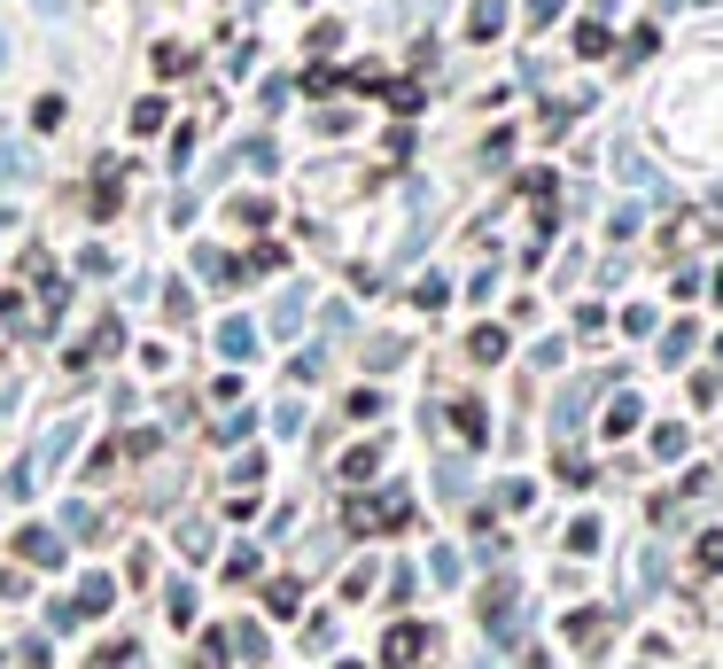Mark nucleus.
Returning <instances> with one entry per match:
<instances>
[{"mask_svg":"<svg viewBox=\"0 0 723 669\" xmlns=\"http://www.w3.org/2000/svg\"><path fill=\"white\" fill-rule=\"evenodd\" d=\"M39 163H32V148H16V140H0V188H16V180H32Z\"/></svg>","mask_w":723,"mask_h":669,"instance_id":"obj_11","label":"nucleus"},{"mask_svg":"<svg viewBox=\"0 0 723 669\" xmlns=\"http://www.w3.org/2000/svg\"><path fill=\"white\" fill-rule=\"evenodd\" d=\"M195 273H203V281H211V288H234V281H241V265H234V258H226V249H211V241H203V249H195Z\"/></svg>","mask_w":723,"mask_h":669,"instance_id":"obj_6","label":"nucleus"},{"mask_svg":"<svg viewBox=\"0 0 723 669\" xmlns=\"http://www.w3.org/2000/svg\"><path fill=\"white\" fill-rule=\"evenodd\" d=\"M304 304H312L304 288H281V296H273V343H281V334H296V327H304Z\"/></svg>","mask_w":723,"mask_h":669,"instance_id":"obj_8","label":"nucleus"},{"mask_svg":"<svg viewBox=\"0 0 723 669\" xmlns=\"http://www.w3.org/2000/svg\"><path fill=\"white\" fill-rule=\"evenodd\" d=\"M350 530H405L413 522V498L405 490H374V498H350Z\"/></svg>","mask_w":723,"mask_h":669,"instance_id":"obj_1","label":"nucleus"},{"mask_svg":"<svg viewBox=\"0 0 723 669\" xmlns=\"http://www.w3.org/2000/svg\"><path fill=\"white\" fill-rule=\"evenodd\" d=\"M16 553H24L32 568H63V537H55V530H16Z\"/></svg>","mask_w":723,"mask_h":669,"instance_id":"obj_3","label":"nucleus"},{"mask_svg":"<svg viewBox=\"0 0 723 669\" xmlns=\"http://www.w3.org/2000/svg\"><path fill=\"white\" fill-rule=\"evenodd\" d=\"M529 498H536L529 483H498V507H506V514H521V507H529Z\"/></svg>","mask_w":723,"mask_h":669,"instance_id":"obj_28","label":"nucleus"},{"mask_svg":"<svg viewBox=\"0 0 723 669\" xmlns=\"http://www.w3.org/2000/svg\"><path fill=\"white\" fill-rule=\"evenodd\" d=\"M568 553H599V522H591V514L568 530Z\"/></svg>","mask_w":723,"mask_h":669,"instance_id":"obj_26","label":"nucleus"},{"mask_svg":"<svg viewBox=\"0 0 723 669\" xmlns=\"http://www.w3.org/2000/svg\"><path fill=\"white\" fill-rule=\"evenodd\" d=\"M692 343H700V327H685V319H677V327L662 334V366H685V359H692Z\"/></svg>","mask_w":723,"mask_h":669,"instance_id":"obj_13","label":"nucleus"},{"mask_svg":"<svg viewBox=\"0 0 723 669\" xmlns=\"http://www.w3.org/2000/svg\"><path fill=\"white\" fill-rule=\"evenodd\" d=\"M561 9L568 0H529V24H561Z\"/></svg>","mask_w":723,"mask_h":669,"instance_id":"obj_30","label":"nucleus"},{"mask_svg":"<svg viewBox=\"0 0 723 669\" xmlns=\"http://www.w3.org/2000/svg\"><path fill=\"white\" fill-rule=\"evenodd\" d=\"M591 397H599V389H591V382H576V389H568V397L553 405V429H561V436H568V429L584 421V412H591Z\"/></svg>","mask_w":723,"mask_h":669,"instance_id":"obj_9","label":"nucleus"},{"mask_svg":"<svg viewBox=\"0 0 723 669\" xmlns=\"http://www.w3.org/2000/svg\"><path fill=\"white\" fill-rule=\"evenodd\" d=\"M218 351L241 366V359H257V327L249 319H218Z\"/></svg>","mask_w":723,"mask_h":669,"instance_id":"obj_5","label":"nucleus"},{"mask_svg":"<svg viewBox=\"0 0 723 669\" xmlns=\"http://www.w3.org/2000/svg\"><path fill=\"white\" fill-rule=\"evenodd\" d=\"M110 600H117V576H86L70 608H78V615H110Z\"/></svg>","mask_w":723,"mask_h":669,"instance_id":"obj_7","label":"nucleus"},{"mask_svg":"<svg viewBox=\"0 0 723 669\" xmlns=\"http://www.w3.org/2000/svg\"><path fill=\"white\" fill-rule=\"evenodd\" d=\"M382 467V444H358V452H342V483H366Z\"/></svg>","mask_w":723,"mask_h":669,"instance_id":"obj_15","label":"nucleus"},{"mask_svg":"<svg viewBox=\"0 0 723 669\" xmlns=\"http://www.w3.org/2000/svg\"><path fill=\"white\" fill-rule=\"evenodd\" d=\"M467 351H475L483 366H498V359H506V327H475V343H467Z\"/></svg>","mask_w":723,"mask_h":669,"instance_id":"obj_16","label":"nucleus"},{"mask_svg":"<svg viewBox=\"0 0 723 669\" xmlns=\"http://www.w3.org/2000/svg\"><path fill=\"white\" fill-rule=\"evenodd\" d=\"M0 70H9V32H0Z\"/></svg>","mask_w":723,"mask_h":669,"instance_id":"obj_32","label":"nucleus"},{"mask_svg":"<svg viewBox=\"0 0 723 669\" xmlns=\"http://www.w3.org/2000/svg\"><path fill=\"white\" fill-rule=\"evenodd\" d=\"M599 631H607V615H599V608H584V615H568V638H576V646H591Z\"/></svg>","mask_w":723,"mask_h":669,"instance_id":"obj_22","label":"nucleus"},{"mask_svg":"<svg viewBox=\"0 0 723 669\" xmlns=\"http://www.w3.org/2000/svg\"><path fill=\"white\" fill-rule=\"evenodd\" d=\"M614 180H630V188H662V172H654V163L630 148V140H614Z\"/></svg>","mask_w":723,"mask_h":669,"instance_id":"obj_4","label":"nucleus"},{"mask_svg":"<svg viewBox=\"0 0 723 669\" xmlns=\"http://www.w3.org/2000/svg\"><path fill=\"white\" fill-rule=\"evenodd\" d=\"M304 429V405H273V436H296Z\"/></svg>","mask_w":723,"mask_h":669,"instance_id":"obj_27","label":"nucleus"},{"mask_svg":"<svg viewBox=\"0 0 723 669\" xmlns=\"http://www.w3.org/2000/svg\"><path fill=\"white\" fill-rule=\"evenodd\" d=\"M234 218H241V226H273V203H264V195H241Z\"/></svg>","mask_w":723,"mask_h":669,"instance_id":"obj_25","label":"nucleus"},{"mask_svg":"<svg viewBox=\"0 0 723 669\" xmlns=\"http://www.w3.org/2000/svg\"><path fill=\"white\" fill-rule=\"evenodd\" d=\"M163 125V102H133V133H156Z\"/></svg>","mask_w":723,"mask_h":669,"instance_id":"obj_29","label":"nucleus"},{"mask_svg":"<svg viewBox=\"0 0 723 669\" xmlns=\"http://www.w3.org/2000/svg\"><path fill=\"white\" fill-rule=\"evenodd\" d=\"M692 560H700V568H708V576H723V530H708V537H700V545H692Z\"/></svg>","mask_w":723,"mask_h":669,"instance_id":"obj_23","label":"nucleus"},{"mask_svg":"<svg viewBox=\"0 0 723 669\" xmlns=\"http://www.w3.org/2000/svg\"><path fill=\"white\" fill-rule=\"evenodd\" d=\"M428 576H436V583H460V553L436 545V553H428Z\"/></svg>","mask_w":723,"mask_h":669,"instance_id":"obj_24","label":"nucleus"},{"mask_svg":"<svg viewBox=\"0 0 723 669\" xmlns=\"http://www.w3.org/2000/svg\"><path fill=\"white\" fill-rule=\"evenodd\" d=\"M639 421H646V405L630 397V389H614V405H607V436H630Z\"/></svg>","mask_w":723,"mask_h":669,"instance_id":"obj_10","label":"nucleus"},{"mask_svg":"<svg viewBox=\"0 0 723 669\" xmlns=\"http://www.w3.org/2000/svg\"><path fill=\"white\" fill-rule=\"evenodd\" d=\"M654 460H685V429H677V421L654 429Z\"/></svg>","mask_w":723,"mask_h":669,"instance_id":"obj_20","label":"nucleus"},{"mask_svg":"<svg viewBox=\"0 0 723 669\" xmlns=\"http://www.w3.org/2000/svg\"><path fill=\"white\" fill-rule=\"evenodd\" d=\"M234 654H241V661H264L273 646H264V631H257V623H241V631H234Z\"/></svg>","mask_w":723,"mask_h":669,"instance_id":"obj_19","label":"nucleus"},{"mask_svg":"<svg viewBox=\"0 0 723 669\" xmlns=\"http://www.w3.org/2000/svg\"><path fill=\"white\" fill-rule=\"evenodd\" d=\"M70 444H78V421H63V429L47 436V452H39V467H63V452H70Z\"/></svg>","mask_w":723,"mask_h":669,"instance_id":"obj_21","label":"nucleus"},{"mask_svg":"<svg viewBox=\"0 0 723 669\" xmlns=\"http://www.w3.org/2000/svg\"><path fill=\"white\" fill-rule=\"evenodd\" d=\"M467 32H475V39H498V32H506V0H475Z\"/></svg>","mask_w":723,"mask_h":669,"instance_id":"obj_14","label":"nucleus"},{"mask_svg":"<svg viewBox=\"0 0 723 669\" xmlns=\"http://www.w3.org/2000/svg\"><path fill=\"white\" fill-rule=\"evenodd\" d=\"M32 9H39V16L55 24V16H70V0H32Z\"/></svg>","mask_w":723,"mask_h":669,"instance_id":"obj_31","label":"nucleus"},{"mask_svg":"<svg viewBox=\"0 0 723 669\" xmlns=\"http://www.w3.org/2000/svg\"><path fill=\"white\" fill-rule=\"evenodd\" d=\"M342 669H366V661H342Z\"/></svg>","mask_w":723,"mask_h":669,"instance_id":"obj_33","label":"nucleus"},{"mask_svg":"<svg viewBox=\"0 0 723 669\" xmlns=\"http://www.w3.org/2000/svg\"><path fill=\"white\" fill-rule=\"evenodd\" d=\"M451 421H460V436H467V444H490V412H483L475 397H460V412H451Z\"/></svg>","mask_w":723,"mask_h":669,"instance_id":"obj_12","label":"nucleus"},{"mask_svg":"<svg viewBox=\"0 0 723 669\" xmlns=\"http://www.w3.org/2000/svg\"><path fill=\"white\" fill-rule=\"evenodd\" d=\"M63 530H70V537H94V530H102V514L78 498V507H63Z\"/></svg>","mask_w":723,"mask_h":669,"instance_id":"obj_18","label":"nucleus"},{"mask_svg":"<svg viewBox=\"0 0 723 669\" xmlns=\"http://www.w3.org/2000/svg\"><path fill=\"white\" fill-rule=\"evenodd\" d=\"M607 47H614V32H607V24H584V32H576V55H584V63H599Z\"/></svg>","mask_w":723,"mask_h":669,"instance_id":"obj_17","label":"nucleus"},{"mask_svg":"<svg viewBox=\"0 0 723 669\" xmlns=\"http://www.w3.org/2000/svg\"><path fill=\"white\" fill-rule=\"evenodd\" d=\"M420 654H428V631H420V623H397V631L382 638V661H389V669H413Z\"/></svg>","mask_w":723,"mask_h":669,"instance_id":"obj_2","label":"nucleus"}]
</instances>
